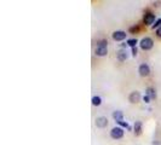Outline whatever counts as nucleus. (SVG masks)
Masks as SVG:
<instances>
[{"label":"nucleus","mask_w":161,"mask_h":145,"mask_svg":"<svg viewBox=\"0 0 161 145\" xmlns=\"http://www.w3.org/2000/svg\"><path fill=\"white\" fill-rule=\"evenodd\" d=\"M154 21H155V15H154L153 12H147V13L144 15L143 22H144L145 25H150V24H153Z\"/></svg>","instance_id":"3"},{"label":"nucleus","mask_w":161,"mask_h":145,"mask_svg":"<svg viewBox=\"0 0 161 145\" xmlns=\"http://www.w3.org/2000/svg\"><path fill=\"white\" fill-rule=\"evenodd\" d=\"M145 93H147V96H148L150 99H155V98H156V92H155V90H154L153 87H148L147 91H145Z\"/></svg>","instance_id":"11"},{"label":"nucleus","mask_w":161,"mask_h":145,"mask_svg":"<svg viewBox=\"0 0 161 145\" xmlns=\"http://www.w3.org/2000/svg\"><path fill=\"white\" fill-rule=\"evenodd\" d=\"M126 44L128 46H131V47H136V45L138 44V41H137V39H130V40H127Z\"/></svg>","instance_id":"14"},{"label":"nucleus","mask_w":161,"mask_h":145,"mask_svg":"<svg viewBox=\"0 0 161 145\" xmlns=\"http://www.w3.org/2000/svg\"><path fill=\"white\" fill-rule=\"evenodd\" d=\"M107 45H108V41L107 40H100V41L97 42V47H107Z\"/></svg>","instance_id":"15"},{"label":"nucleus","mask_w":161,"mask_h":145,"mask_svg":"<svg viewBox=\"0 0 161 145\" xmlns=\"http://www.w3.org/2000/svg\"><path fill=\"white\" fill-rule=\"evenodd\" d=\"M160 27H161V18H160V20H158V21H156L155 23H154V24H153V25H151V28H153V29H155V28H158V29H159Z\"/></svg>","instance_id":"16"},{"label":"nucleus","mask_w":161,"mask_h":145,"mask_svg":"<svg viewBox=\"0 0 161 145\" xmlns=\"http://www.w3.org/2000/svg\"><path fill=\"white\" fill-rule=\"evenodd\" d=\"M113 117H114V120H115L116 122L124 121V114H122V111H120V110L114 111V113H113Z\"/></svg>","instance_id":"9"},{"label":"nucleus","mask_w":161,"mask_h":145,"mask_svg":"<svg viewBox=\"0 0 161 145\" xmlns=\"http://www.w3.org/2000/svg\"><path fill=\"white\" fill-rule=\"evenodd\" d=\"M138 73L141 76H148L150 74V68L148 64H141L138 68Z\"/></svg>","instance_id":"6"},{"label":"nucleus","mask_w":161,"mask_h":145,"mask_svg":"<svg viewBox=\"0 0 161 145\" xmlns=\"http://www.w3.org/2000/svg\"><path fill=\"white\" fill-rule=\"evenodd\" d=\"M153 45H154V41L150 39V38H143L139 42V46H141L142 50H144V51H148V50H150L151 47H153Z\"/></svg>","instance_id":"1"},{"label":"nucleus","mask_w":161,"mask_h":145,"mask_svg":"<svg viewBox=\"0 0 161 145\" xmlns=\"http://www.w3.org/2000/svg\"><path fill=\"white\" fill-rule=\"evenodd\" d=\"M138 51H137V47H132V56H137Z\"/></svg>","instance_id":"18"},{"label":"nucleus","mask_w":161,"mask_h":145,"mask_svg":"<svg viewBox=\"0 0 161 145\" xmlns=\"http://www.w3.org/2000/svg\"><path fill=\"white\" fill-rule=\"evenodd\" d=\"M92 104H93V105H96V106H98V105H101V104H102V99H101V97H97V96H95V97L92 98Z\"/></svg>","instance_id":"13"},{"label":"nucleus","mask_w":161,"mask_h":145,"mask_svg":"<svg viewBox=\"0 0 161 145\" xmlns=\"http://www.w3.org/2000/svg\"><path fill=\"white\" fill-rule=\"evenodd\" d=\"M110 137L113 139H121L124 137V129L121 127H114L110 131Z\"/></svg>","instance_id":"2"},{"label":"nucleus","mask_w":161,"mask_h":145,"mask_svg":"<svg viewBox=\"0 0 161 145\" xmlns=\"http://www.w3.org/2000/svg\"><path fill=\"white\" fill-rule=\"evenodd\" d=\"M138 30H139L138 27H131V28H130V32H131V33H137Z\"/></svg>","instance_id":"17"},{"label":"nucleus","mask_w":161,"mask_h":145,"mask_svg":"<svg viewBox=\"0 0 161 145\" xmlns=\"http://www.w3.org/2000/svg\"><path fill=\"white\" fill-rule=\"evenodd\" d=\"M128 101H130L131 103H138V102L141 101V93H139L138 91L131 92L130 96H128Z\"/></svg>","instance_id":"5"},{"label":"nucleus","mask_w":161,"mask_h":145,"mask_svg":"<svg viewBox=\"0 0 161 145\" xmlns=\"http://www.w3.org/2000/svg\"><path fill=\"white\" fill-rule=\"evenodd\" d=\"M143 101H144L145 103H149V102H150V98H149V97L145 94V96H144V98H143Z\"/></svg>","instance_id":"19"},{"label":"nucleus","mask_w":161,"mask_h":145,"mask_svg":"<svg viewBox=\"0 0 161 145\" xmlns=\"http://www.w3.org/2000/svg\"><path fill=\"white\" fill-rule=\"evenodd\" d=\"M141 133H142V122L141 121H136V124H135V134L139 135Z\"/></svg>","instance_id":"12"},{"label":"nucleus","mask_w":161,"mask_h":145,"mask_svg":"<svg viewBox=\"0 0 161 145\" xmlns=\"http://www.w3.org/2000/svg\"><path fill=\"white\" fill-rule=\"evenodd\" d=\"M126 32H124V30H116V32H114L113 33V40H115V41H122L124 39H126Z\"/></svg>","instance_id":"4"},{"label":"nucleus","mask_w":161,"mask_h":145,"mask_svg":"<svg viewBox=\"0 0 161 145\" xmlns=\"http://www.w3.org/2000/svg\"><path fill=\"white\" fill-rule=\"evenodd\" d=\"M96 126L100 127V128L107 127V126H108V120H107V117H104V116L97 117V119H96Z\"/></svg>","instance_id":"7"},{"label":"nucleus","mask_w":161,"mask_h":145,"mask_svg":"<svg viewBox=\"0 0 161 145\" xmlns=\"http://www.w3.org/2000/svg\"><path fill=\"white\" fill-rule=\"evenodd\" d=\"M107 53H108V48L107 47H97L96 48V55L98 57H104V56H107Z\"/></svg>","instance_id":"10"},{"label":"nucleus","mask_w":161,"mask_h":145,"mask_svg":"<svg viewBox=\"0 0 161 145\" xmlns=\"http://www.w3.org/2000/svg\"><path fill=\"white\" fill-rule=\"evenodd\" d=\"M116 57H118V59H119L120 62L126 61V59H127V57H128L127 51H126V50H124V48H121V50H119V51L116 52Z\"/></svg>","instance_id":"8"},{"label":"nucleus","mask_w":161,"mask_h":145,"mask_svg":"<svg viewBox=\"0 0 161 145\" xmlns=\"http://www.w3.org/2000/svg\"><path fill=\"white\" fill-rule=\"evenodd\" d=\"M156 35H158L159 38H161V27L159 29H156Z\"/></svg>","instance_id":"20"}]
</instances>
